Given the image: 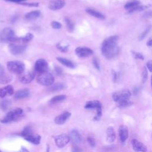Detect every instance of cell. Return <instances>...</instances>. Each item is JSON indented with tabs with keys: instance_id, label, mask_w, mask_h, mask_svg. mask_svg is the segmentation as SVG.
<instances>
[{
	"instance_id": "1",
	"label": "cell",
	"mask_w": 152,
	"mask_h": 152,
	"mask_svg": "<svg viewBox=\"0 0 152 152\" xmlns=\"http://www.w3.org/2000/svg\"><path fill=\"white\" fill-rule=\"evenodd\" d=\"M118 37L117 36H112L104 39L102 45V53L107 59L115 58L119 51V48L117 42Z\"/></svg>"
},
{
	"instance_id": "2",
	"label": "cell",
	"mask_w": 152,
	"mask_h": 152,
	"mask_svg": "<svg viewBox=\"0 0 152 152\" xmlns=\"http://www.w3.org/2000/svg\"><path fill=\"white\" fill-rule=\"evenodd\" d=\"M131 96V91L128 89H124L115 92L112 95V97L118 106L123 107L128 106L131 103L129 101Z\"/></svg>"
},
{
	"instance_id": "3",
	"label": "cell",
	"mask_w": 152,
	"mask_h": 152,
	"mask_svg": "<svg viewBox=\"0 0 152 152\" xmlns=\"http://www.w3.org/2000/svg\"><path fill=\"white\" fill-rule=\"evenodd\" d=\"M23 115V110L21 108H16L9 111L6 115L0 119V122L3 124L10 123L20 119Z\"/></svg>"
},
{
	"instance_id": "4",
	"label": "cell",
	"mask_w": 152,
	"mask_h": 152,
	"mask_svg": "<svg viewBox=\"0 0 152 152\" xmlns=\"http://www.w3.org/2000/svg\"><path fill=\"white\" fill-rule=\"evenodd\" d=\"M21 135L26 140L33 144H38L40 143L41 140L40 136L35 134L30 126L26 127L21 132Z\"/></svg>"
},
{
	"instance_id": "5",
	"label": "cell",
	"mask_w": 152,
	"mask_h": 152,
	"mask_svg": "<svg viewBox=\"0 0 152 152\" xmlns=\"http://www.w3.org/2000/svg\"><path fill=\"white\" fill-rule=\"evenodd\" d=\"M7 66L10 72L16 74H21L25 69L24 64L18 61H8L7 64Z\"/></svg>"
},
{
	"instance_id": "6",
	"label": "cell",
	"mask_w": 152,
	"mask_h": 152,
	"mask_svg": "<svg viewBox=\"0 0 152 152\" xmlns=\"http://www.w3.org/2000/svg\"><path fill=\"white\" fill-rule=\"evenodd\" d=\"M54 80L55 79L52 74L47 71L39 73L36 78L37 82L39 84L45 86H49L53 84Z\"/></svg>"
},
{
	"instance_id": "7",
	"label": "cell",
	"mask_w": 152,
	"mask_h": 152,
	"mask_svg": "<svg viewBox=\"0 0 152 152\" xmlns=\"http://www.w3.org/2000/svg\"><path fill=\"white\" fill-rule=\"evenodd\" d=\"M85 108L87 109L96 110V115L94 117L95 120H99L102 114V107L100 102L98 100H91L87 102L85 105Z\"/></svg>"
},
{
	"instance_id": "8",
	"label": "cell",
	"mask_w": 152,
	"mask_h": 152,
	"mask_svg": "<svg viewBox=\"0 0 152 152\" xmlns=\"http://www.w3.org/2000/svg\"><path fill=\"white\" fill-rule=\"evenodd\" d=\"M15 38L14 30L10 27L4 28L0 31V41L2 42H13Z\"/></svg>"
},
{
	"instance_id": "9",
	"label": "cell",
	"mask_w": 152,
	"mask_h": 152,
	"mask_svg": "<svg viewBox=\"0 0 152 152\" xmlns=\"http://www.w3.org/2000/svg\"><path fill=\"white\" fill-rule=\"evenodd\" d=\"M26 45L23 43H16L15 42H13L10 43L8 46V49L11 54L14 55H17L23 53L26 50Z\"/></svg>"
},
{
	"instance_id": "10",
	"label": "cell",
	"mask_w": 152,
	"mask_h": 152,
	"mask_svg": "<svg viewBox=\"0 0 152 152\" xmlns=\"http://www.w3.org/2000/svg\"><path fill=\"white\" fill-rule=\"evenodd\" d=\"M70 138L68 135L65 134L58 135L55 138V142L56 145L59 148H63L69 142Z\"/></svg>"
},
{
	"instance_id": "11",
	"label": "cell",
	"mask_w": 152,
	"mask_h": 152,
	"mask_svg": "<svg viewBox=\"0 0 152 152\" xmlns=\"http://www.w3.org/2000/svg\"><path fill=\"white\" fill-rule=\"evenodd\" d=\"M75 54L79 58H87L93 54V50L87 47H78L75 50Z\"/></svg>"
},
{
	"instance_id": "12",
	"label": "cell",
	"mask_w": 152,
	"mask_h": 152,
	"mask_svg": "<svg viewBox=\"0 0 152 152\" xmlns=\"http://www.w3.org/2000/svg\"><path fill=\"white\" fill-rule=\"evenodd\" d=\"M35 75V72L32 71L23 72L19 77V81L23 84H28L34 79Z\"/></svg>"
},
{
	"instance_id": "13",
	"label": "cell",
	"mask_w": 152,
	"mask_h": 152,
	"mask_svg": "<svg viewBox=\"0 0 152 152\" xmlns=\"http://www.w3.org/2000/svg\"><path fill=\"white\" fill-rule=\"evenodd\" d=\"M48 66V64L45 59H39L36 61L34 65L35 71L39 73H42L46 71Z\"/></svg>"
},
{
	"instance_id": "14",
	"label": "cell",
	"mask_w": 152,
	"mask_h": 152,
	"mask_svg": "<svg viewBox=\"0 0 152 152\" xmlns=\"http://www.w3.org/2000/svg\"><path fill=\"white\" fill-rule=\"evenodd\" d=\"M131 144L133 150L136 152H146L147 147L141 142L136 139L131 140Z\"/></svg>"
},
{
	"instance_id": "15",
	"label": "cell",
	"mask_w": 152,
	"mask_h": 152,
	"mask_svg": "<svg viewBox=\"0 0 152 152\" xmlns=\"http://www.w3.org/2000/svg\"><path fill=\"white\" fill-rule=\"evenodd\" d=\"M65 4L64 0H50L48 7L51 10L55 11L62 8Z\"/></svg>"
},
{
	"instance_id": "16",
	"label": "cell",
	"mask_w": 152,
	"mask_h": 152,
	"mask_svg": "<svg viewBox=\"0 0 152 152\" xmlns=\"http://www.w3.org/2000/svg\"><path fill=\"white\" fill-rule=\"evenodd\" d=\"M71 113L68 112H65L62 113L61 114L58 115L55 118V123L57 125H62L65 124L66 121L71 116Z\"/></svg>"
},
{
	"instance_id": "17",
	"label": "cell",
	"mask_w": 152,
	"mask_h": 152,
	"mask_svg": "<svg viewBox=\"0 0 152 152\" xmlns=\"http://www.w3.org/2000/svg\"><path fill=\"white\" fill-rule=\"evenodd\" d=\"M14 88L11 85H8L5 87L0 88V97L3 98L6 96H10L14 94Z\"/></svg>"
},
{
	"instance_id": "18",
	"label": "cell",
	"mask_w": 152,
	"mask_h": 152,
	"mask_svg": "<svg viewBox=\"0 0 152 152\" xmlns=\"http://www.w3.org/2000/svg\"><path fill=\"white\" fill-rule=\"evenodd\" d=\"M119 138L121 142H124L128 137V129L125 125H121L118 129Z\"/></svg>"
},
{
	"instance_id": "19",
	"label": "cell",
	"mask_w": 152,
	"mask_h": 152,
	"mask_svg": "<svg viewBox=\"0 0 152 152\" xmlns=\"http://www.w3.org/2000/svg\"><path fill=\"white\" fill-rule=\"evenodd\" d=\"M30 94V91L28 88H22L17 91L14 94V97L17 99H21L27 97Z\"/></svg>"
},
{
	"instance_id": "20",
	"label": "cell",
	"mask_w": 152,
	"mask_h": 152,
	"mask_svg": "<svg viewBox=\"0 0 152 152\" xmlns=\"http://www.w3.org/2000/svg\"><path fill=\"white\" fill-rule=\"evenodd\" d=\"M116 139V134L112 127H108L106 130V140L108 142L112 143Z\"/></svg>"
},
{
	"instance_id": "21",
	"label": "cell",
	"mask_w": 152,
	"mask_h": 152,
	"mask_svg": "<svg viewBox=\"0 0 152 152\" xmlns=\"http://www.w3.org/2000/svg\"><path fill=\"white\" fill-rule=\"evenodd\" d=\"M69 137L75 143H78L81 141V135L77 129H72L70 132Z\"/></svg>"
},
{
	"instance_id": "22",
	"label": "cell",
	"mask_w": 152,
	"mask_h": 152,
	"mask_svg": "<svg viewBox=\"0 0 152 152\" xmlns=\"http://www.w3.org/2000/svg\"><path fill=\"white\" fill-rule=\"evenodd\" d=\"M40 15V11L39 10H34L28 12L25 14V18L27 20H32L37 18Z\"/></svg>"
},
{
	"instance_id": "23",
	"label": "cell",
	"mask_w": 152,
	"mask_h": 152,
	"mask_svg": "<svg viewBox=\"0 0 152 152\" xmlns=\"http://www.w3.org/2000/svg\"><path fill=\"white\" fill-rule=\"evenodd\" d=\"M57 60L62 65H64V66L69 68H74L75 67V65L70 60L65 58H62V57H58L56 58Z\"/></svg>"
},
{
	"instance_id": "24",
	"label": "cell",
	"mask_w": 152,
	"mask_h": 152,
	"mask_svg": "<svg viewBox=\"0 0 152 152\" xmlns=\"http://www.w3.org/2000/svg\"><path fill=\"white\" fill-rule=\"evenodd\" d=\"M86 12L89 14L90 15L93 16L94 17H96L98 19H100V20H104L105 18L104 15H103L102 13L94 10L93 9H90V8H88L86 10Z\"/></svg>"
},
{
	"instance_id": "25",
	"label": "cell",
	"mask_w": 152,
	"mask_h": 152,
	"mask_svg": "<svg viewBox=\"0 0 152 152\" xmlns=\"http://www.w3.org/2000/svg\"><path fill=\"white\" fill-rule=\"evenodd\" d=\"M140 4V2L138 0H131V1H128L125 4L124 7L125 9L128 10H128H131L133 8L139 5Z\"/></svg>"
},
{
	"instance_id": "26",
	"label": "cell",
	"mask_w": 152,
	"mask_h": 152,
	"mask_svg": "<svg viewBox=\"0 0 152 152\" xmlns=\"http://www.w3.org/2000/svg\"><path fill=\"white\" fill-rule=\"evenodd\" d=\"M56 47L62 52H66L68 50V48L69 47V44L65 42V41H61L59 42L57 45Z\"/></svg>"
},
{
	"instance_id": "27",
	"label": "cell",
	"mask_w": 152,
	"mask_h": 152,
	"mask_svg": "<svg viewBox=\"0 0 152 152\" xmlns=\"http://www.w3.org/2000/svg\"><path fill=\"white\" fill-rule=\"evenodd\" d=\"M12 79V77L11 75L9 74H7L5 73L3 76H2L0 78V84H7L11 82Z\"/></svg>"
},
{
	"instance_id": "28",
	"label": "cell",
	"mask_w": 152,
	"mask_h": 152,
	"mask_svg": "<svg viewBox=\"0 0 152 152\" xmlns=\"http://www.w3.org/2000/svg\"><path fill=\"white\" fill-rule=\"evenodd\" d=\"M64 88V85L62 83H58L56 84H55L52 85L51 87H49V90L50 91H58L59 90H61Z\"/></svg>"
},
{
	"instance_id": "29",
	"label": "cell",
	"mask_w": 152,
	"mask_h": 152,
	"mask_svg": "<svg viewBox=\"0 0 152 152\" xmlns=\"http://www.w3.org/2000/svg\"><path fill=\"white\" fill-rule=\"evenodd\" d=\"M66 98V96L65 95H58L53 97L51 100H50V102L51 103H56L59 102L63 101Z\"/></svg>"
},
{
	"instance_id": "30",
	"label": "cell",
	"mask_w": 152,
	"mask_h": 152,
	"mask_svg": "<svg viewBox=\"0 0 152 152\" xmlns=\"http://www.w3.org/2000/svg\"><path fill=\"white\" fill-rule=\"evenodd\" d=\"M33 34H31V33H28L26 34L24 37H20V38H18V40L20 42H21L24 43H26V42H27L33 39Z\"/></svg>"
},
{
	"instance_id": "31",
	"label": "cell",
	"mask_w": 152,
	"mask_h": 152,
	"mask_svg": "<svg viewBox=\"0 0 152 152\" xmlns=\"http://www.w3.org/2000/svg\"><path fill=\"white\" fill-rule=\"evenodd\" d=\"M65 23H66L68 29L70 31H72L74 29V25L73 23L68 17L65 18Z\"/></svg>"
},
{
	"instance_id": "32",
	"label": "cell",
	"mask_w": 152,
	"mask_h": 152,
	"mask_svg": "<svg viewBox=\"0 0 152 152\" xmlns=\"http://www.w3.org/2000/svg\"><path fill=\"white\" fill-rule=\"evenodd\" d=\"M11 104V102L9 100H4L1 103V107L3 110H7Z\"/></svg>"
},
{
	"instance_id": "33",
	"label": "cell",
	"mask_w": 152,
	"mask_h": 152,
	"mask_svg": "<svg viewBox=\"0 0 152 152\" xmlns=\"http://www.w3.org/2000/svg\"><path fill=\"white\" fill-rule=\"evenodd\" d=\"M147 70L145 67H144L142 69V75H141V81L142 83H144L147 78L148 74H147Z\"/></svg>"
},
{
	"instance_id": "34",
	"label": "cell",
	"mask_w": 152,
	"mask_h": 152,
	"mask_svg": "<svg viewBox=\"0 0 152 152\" xmlns=\"http://www.w3.org/2000/svg\"><path fill=\"white\" fill-rule=\"evenodd\" d=\"M131 52L132 53V55L135 57V58L140 59H141V60H144V57L143 55L141 54V53L137 52H135V51H131Z\"/></svg>"
},
{
	"instance_id": "35",
	"label": "cell",
	"mask_w": 152,
	"mask_h": 152,
	"mask_svg": "<svg viewBox=\"0 0 152 152\" xmlns=\"http://www.w3.org/2000/svg\"><path fill=\"white\" fill-rule=\"evenodd\" d=\"M19 4L23 5L28 6V7H37L39 5V3H37V2H26V1L20 2Z\"/></svg>"
},
{
	"instance_id": "36",
	"label": "cell",
	"mask_w": 152,
	"mask_h": 152,
	"mask_svg": "<svg viewBox=\"0 0 152 152\" xmlns=\"http://www.w3.org/2000/svg\"><path fill=\"white\" fill-rule=\"evenodd\" d=\"M51 26L55 29H59L62 27V25H61V23H59V22L55 21H53L52 22Z\"/></svg>"
},
{
	"instance_id": "37",
	"label": "cell",
	"mask_w": 152,
	"mask_h": 152,
	"mask_svg": "<svg viewBox=\"0 0 152 152\" xmlns=\"http://www.w3.org/2000/svg\"><path fill=\"white\" fill-rule=\"evenodd\" d=\"M150 30V27H148V28H147L145 31H144L142 33V34L140 36V40L143 39L147 36V34L149 33Z\"/></svg>"
},
{
	"instance_id": "38",
	"label": "cell",
	"mask_w": 152,
	"mask_h": 152,
	"mask_svg": "<svg viewBox=\"0 0 152 152\" xmlns=\"http://www.w3.org/2000/svg\"><path fill=\"white\" fill-rule=\"evenodd\" d=\"M87 141H88V144H90V145H91L92 147H94L96 145V141L92 137H88L87 138Z\"/></svg>"
},
{
	"instance_id": "39",
	"label": "cell",
	"mask_w": 152,
	"mask_h": 152,
	"mask_svg": "<svg viewBox=\"0 0 152 152\" xmlns=\"http://www.w3.org/2000/svg\"><path fill=\"white\" fill-rule=\"evenodd\" d=\"M93 64H94V67H95L97 69H98V70L100 69V65H99V62H98V61L97 60L96 58H94V59H93Z\"/></svg>"
},
{
	"instance_id": "40",
	"label": "cell",
	"mask_w": 152,
	"mask_h": 152,
	"mask_svg": "<svg viewBox=\"0 0 152 152\" xmlns=\"http://www.w3.org/2000/svg\"><path fill=\"white\" fill-rule=\"evenodd\" d=\"M5 74L4 67L0 64V78Z\"/></svg>"
},
{
	"instance_id": "41",
	"label": "cell",
	"mask_w": 152,
	"mask_h": 152,
	"mask_svg": "<svg viewBox=\"0 0 152 152\" xmlns=\"http://www.w3.org/2000/svg\"><path fill=\"white\" fill-rule=\"evenodd\" d=\"M151 65H152V62H151V61L150 60V61H148L147 62V68L148 69V70L150 71V72H151Z\"/></svg>"
},
{
	"instance_id": "42",
	"label": "cell",
	"mask_w": 152,
	"mask_h": 152,
	"mask_svg": "<svg viewBox=\"0 0 152 152\" xmlns=\"http://www.w3.org/2000/svg\"><path fill=\"white\" fill-rule=\"evenodd\" d=\"M6 1H9V2H15V3H20V2H24L26 1V0H5Z\"/></svg>"
},
{
	"instance_id": "43",
	"label": "cell",
	"mask_w": 152,
	"mask_h": 152,
	"mask_svg": "<svg viewBox=\"0 0 152 152\" xmlns=\"http://www.w3.org/2000/svg\"><path fill=\"white\" fill-rule=\"evenodd\" d=\"M17 152H29V151H28V150L26 148H25L24 147H21V148H20V150L18 151H17Z\"/></svg>"
},
{
	"instance_id": "44",
	"label": "cell",
	"mask_w": 152,
	"mask_h": 152,
	"mask_svg": "<svg viewBox=\"0 0 152 152\" xmlns=\"http://www.w3.org/2000/svg\"><path fill=\"white\" fill-rule=\"evenodd\" d=\"M152 45V39L151 38H150L148 40V42H147V45L148 46H151Z\"/></svg>"
},
{
	"instance_id": "45",
	"label": "cell",
	"mask_w": 152,
	"mask_h": 152,
	"mask_svg": "<svg viewBox=\"0 0 152 152\" xmlns=\"http://www.w3.org/2000/svg\"><path fill=\"white\" fill-rule=\"evenodd\" d=\"M72 152H81V150L77 147H75L72 150Z\"/></svg>"
},
{
	"instance_id": "46",
	"label": "cell",
	"mask_w": 152,
	"mask_h": 152,
	"mask_svg": "<svg viewBox=\"0 0 152 152\" xmlns=\"http://www.w3.org/2000/svg\"><path fill=\"white\" fill-rule=\"evenodd\" d=\"M113 71V74H112V75H113V81H115V80H116V73H115V71Z\"/></svg>"
},
{
	"instance_id": "47",
	"label": "cell",
	"mask_w": 152,
	"mask_h": 152,
	"mask_svg": "<svg viewBox=\"0 0 152 152\" xmlns=\"http://www.w3.org/2000/svg\"><path fill=\"white\" fill-rule=\"evenodd\" d=\"M0 152H2V151H1V150H0Z\"/></svg>"
}]
</instances>
